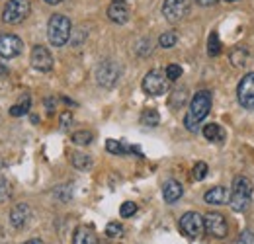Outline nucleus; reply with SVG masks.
Returning <instances> with one entry per match:
<instances>
[{"mask_svg": "<svg viewBox=\"0 0 254 244\" xmlns=\"http://www.w3.org/2000/svg\"><path fill=\"white\" fill-rule=\"evenodd\" d=\"M180 231L186 237H190V239H197L205 231V221H203V217L199 213L188 211V213L182 215V219H180Z\"/></svg>", "mask_w": 254, "mask_h": 244, "instance_id": "obj_8", "label": "nucleus"}, {"mask_svg": "<svg viewBox=\"0 0 254 244\" xmlns=\"http://www.w3.org/2000/svg\"><path fill=\"white\" fill-rule=\"evenodd\" d=\"M253 199V182L245 176H237L233 180V189L229 193V205L237 213H245L251 207Z\"/></svg>", "mask_w": 254, "mask_h": 244, "instance_id": "obj_2", "label": "nucleus"}, {"mask_svg": "<svg viewBox=\"0 0 254 244\" xmlns=\"http://www.w3.org/2000/svg\"><path fill=\"white\" fill-rule=\"evenodd\" d=\"M108 18L114 24H127L129 22V8L127 4H120V2H112L108 8Z\"/></svg>", "mask_w": 254, "mask_h": 244, "instance_id": "obj_15", "label": "nucleus"}, {"mask_svg": "<svg viewBox=\"0 0 254 244\" xmlns=\"http://www.w3.org/2000/svg\"><path fill=\"white\" fill-rule=\"evenodd\" d=\"M30 10H32L30 0H8L2 10V20L10 26H16L30 16Z\"/></svg>", "mask_w": 254, "mask_h": 244, "instance_id": "obj_5", "label": "nucleus"}, {"mask_svg": "<svg viewBox=\"0 0 254 244\" xmlns=\"http://www.w3.org/2000/svg\"><path fill=\"white\" fill-rule=\"evenodd\" d=\"M184 193V187L178 180H166L162 185V197L166 203H176Z\"/></svg>", "mask_w": 254, "mask_h": 244, "instance_id": "obj_14", "label": "nucleus"}, {"mask_svg": "<svg viewBox=\"0 0 254 244\" xmlns=\"http://www.w3.org/2000/svg\"><path fill=\"white\" fill-rule=\"evenodd\" d=\"M237 98L245 110H254V72L245 74V78L239 82Z\"/></svg>", "mask_w": 254, "mask_h": 244, "instance_id": "obj_9", "label": "nucleus"}, {"mask_svg": "<svg viewBox=\"0 0 254 244\" xmlns=\"http://www.w3.org/2000/svg\"><path fill=\"white\" fill-rule=\"evenodd\" d=\"M53 55L49 53V49L47 47H43V45H35L32 49V66L35 70H41V72H49L51 68H53Z\"/></svg>", "mask_w": 254, "mask_h": 244, "instance_id": "obj_12", "label": "nucleus"}, {"mask_svg": "<svg viewBox=\"0 0 254 244\" xmlns=\"http://www.w3.org/2000/svg\"><path fill=\"white\" fill-rule=\"evenodd\" d=\"M151 49H153V47H151V41H149V39H141V41L137 43V53H139L141 57L149 55V53H151Z\"/></svg>", "mask_w": 254, "mask_h": 244, "instance_id": "obj_34", "label": "nucleus"}, {"mask_svg": "<svg viewBox=\"0 0 254 244\" xmlns=\"http://www.w3.org/2000/svg\"><path fill=\"white\" fill-rule=\"evenodd\" d=\"M164 72H166V76H168V80L170 82H174V80H178L180 76H182V66L180 64H168L166 68H164Z\"/></svg>", "mask_w": 254, "mask_h": 244, "instance_id": "obj_29", "label": "nucleus"}, {"mask_svg": "<svg viewBox=\"0 0 254 244\" xmlns=\"http://www.w3.org/2000/svg\"><path fill=\"white\" fill-rule=\"evenodd\" d=\"M141 86H143L145 94H149V96H162V94H166L168 88H170V80H168V76H166L164 70L153 68V70H149L145 74Z\"/></svg>", "mask_w": 254, "mask_h": 244, "instance_id": "obj_4", "label": "nucleus"}, {"mask_svg": "<svg viewBox=\"0 0 254 244\" xmlns=\"http://www.w3.org/2000/svg\"><path fill=\"white\" fill-rule=\"evenodd\" d=\"M190 14V0H164L162 2V16L170 22H182Z\"/></svg>", "mask_w": 254, "mask_h": 244, "instance_id": "obj_7", "label": "nucleus"}, {"mask_svg": "<svg viewBox=\"0 0 254 244\" xmlns=\"http://www.w3.org/2000/svg\"><path fill=\"white\" fill-rule=\"evenodd\" d=\"M30 217H32L30 205H28V203H18V205H14L12 211H10V223H12L14 229H24V227L28 225Z\"/></svg>", "mask_w": 254, "mask_h": 244, "instance_id": "obj_13", "label": "nucleus"}, {"mask_svg": "<svg viewBox=\"0 0 254 244\" xmlns=\"http://www.w3.org/2000/svg\"><path fill=\"white\" fill-rule=\"evenodd\" d=\"M141 123L147 125V127H157L160 123V116L157 110H145L141 114Z\"/></svg>", "mask_w": 254, "mask_h": 244, "instance_id": "obj_25", "label": "nucleus"}, {"mask_svg": "<svg viewBox=\"0 0 254 244\" xmlns=\"http://www.w3.org/2000/svg\"><path fill=\"white\" fill-rule=\"evenodd\" d=\"M225 2H239V0H225Z\"/></svg>", "mask_w": 254, "mask_h": 244, "instance_id": "obj_43", "label": "nucleus"}, {"mask_svg": "<svg viewBox=\"0 0 254 244\" xmlns=\"http://www.w3.org/2000/svg\"><path fill=\"white\" fill-rule=\"evenodd\" d=\"M0 170H2V160H0Z\"/></svg>", "mask_w": 254, "mask_h": 244, "instance_id": "obj_44", "label": "nucleus"}, {"mask_svg": "<svg viewBox=\"0 0 254 244\" xmlns=\"http://www.w3.org/2000/svg\"><path fill=\"white\" fill-rule=\"evenodd\" d=\"M195 2H197L199 6H213L217 0H195Z\"/></svg>", "mask_w": 254, "mask_h": 244, "instance_id": "obj_38", "label": "nucleus"}, {"mask_svg": "<svg viewBox=\"0 0 254 244\" xmlns=\"http://www.w3.org/2000/svg\"><path fill=\"white\" fill-rule=\"evenodd\" d=\"M137 213V203H133V201H126V203H122V207H120V215L127 219V217H133V215Z\"/></svg>", "mask_w": 254, "mask_h": 244, "instance_id": "obj_32", "label": "nucleus"}, {"mask_svg": "<svg viewBox=\"0 0 254 244\" xmlns=\"http://www.w3.org/2000/svg\"><path fill=\"white\" fill-rule=\"evenodd\" d=\"M120 74H122L120 64L112 59H106L96 66V82L102 88H114L120 80Z\"/></svg>", "mask_w": 254, "mask_h": 244, "instance_id": "obj_6", "label": "nucleus"}, {"mask_svg": "<svg viewBox=\"0 0 254 244\" xmlns=\"http://www.w3.org/2000/svg\"><path fill=\"white\" fill-rule=\"evenodd\" d=\"M237 244H254V235L251 233V231H245V233H241V237H239Z\"/></svg>", "mask_w": 254, "mask_h": 244, "instance_id": "obj_35", "label": "nucleus"}, {"mask_svg": "<svg viewBox=\"0 0 254 244\" xmlns=\"http://www.w3.org/2000/svg\"><path fill=\"white\" fill-rule=\"evenodd\" d=\"M24 244H43L41 241H28V243H24Z\"/></svg>", "mask_w": 254, "mask_h": 244, "instance_id": "obj_41", "label": "nucleus"}, {"mask_svg": "<svg viewBox=\"0 0 254 244\" xmlns=\"http://www.w3.org/2000/svg\"><path fill=\"white\" fill-rule=\"evenodd\" d=\"M72 244H98V237L90 227H78L72 235Z\"/></svg>", "mask_w": 254, "mask_h": 244, "instance_id": "obj_17", "label": "nucleus"}, {"mask_svg": "<svg viewBox=\"0 0 254 244\" xmlns=\"http://www.w3.org/2000/svg\"><path fill=\"white\" fill-rule=\"evenodd\" d=\"M92 139H94V135H92L90 131H86V129L72 133V143H74V145H90Z\"/></svg>", "mask_w": 254, "mask_h": 244, "instance_id": "obj_26", "label": "nucleus"}, {"mask_svg": "<svg viewBox=\"0 0 254 244\" xmlns=\"http://www.w3.org/2000/svg\"><path fill=\"white\" fill-rule=\"evenodd\" d=\"M227 199H229V191L223 185H215V187L207 189L205 195H203V201L207 205H223Z\"/></svg>", "mask_w": 254, "mask_h": 244, "instance_id": "obj_16", "label": "nucleus"}, {"mask_svg": "<svg viewBox=\"0 0 254 244\" xmlns=\"http://www.w3.org/2000/svg\"><path fill=\"white\" fill-rule=\"evenodd\" d=\"M45 104H47V112H49V114H53V108H55V102H53L51 98H47V100H45Z\"/></svg>", "mask_w": 254, "mask_h": 244, "instance_id": "obj_37", "label": "nucleus"}, {"mask_svg": "<svg viewBox=\"0 0 254 244\" xmlns=\"http://www.w3.org/2000/svg\"><path fill=\"white\" fill-rule=\"evenodd\" d=\"M22 49H24V43L18 35H12V33L0 35V57L2 59H14L22 53Z\"/></svg>", "mask_w": 254, "mask_h": 244, "instance_id": "obj_10", "label": "nucleus"}, {"mask_svg": "<svg viewBox=\"0 0 254 244\" xmlns=\"http://www.w3.org/2000/svg\"><path fill=\"white\" fill-rule=\"evenodd\" d=\"M106 149H108V153L112 154H126V153H139V149H135V147H126L122 141H116V139H108L106 141Z\"/></svg>", "mask_w": 254, "mask_h": 244, "instance_id": "obj_20", "label": "nucleus"}, {"mask_svg": "<svg viewBox=\"0 0 254 244\" xmlns=\"http://www.w3.org/2000/svg\"><path fill=\"white\" fill-rule=\"evenodd\" d=\"M72 24L63 14H53L47 22V39L53 47H63L66 41H70Z\"/></svg>", "mask_w": 254, "mask_h": 244, "instance_id": "obj_3", "label": "nucleus"}, {"mask_svg": "<svg viewBox=\"0 0 254 244\" xmlns=\"http://www.w3.org/2000/svg\"><path fill=\"white\" fill-rule=\"evenodd\" d=\"M30 106H32V98H30V94H22L20 102L14 104V106L10 108V116H14V118L26 116V114L30 112Z\"/></svg>", "mask_w": 254, "mask_h": 244, "instance_id": "obj_19", "label": "nucleus"}, {"mask_svg": "<svg viewBox=\"0 0 254 244\" xmlns=\"http://www.w3.org/2000/svg\"><path fill=\"white\" fill-rule=\"evenodd\" d=\"M205 221V233L215 237V239H225L227 233H229V225H227V219L221 213H207L203 217Z\"/></svg>", "mask_w": 254, "mask_h": 244, "instance_id": "obj_11", "label": "nucleus"}, {"mask_svg": "<svg viewBox=\"0 0 254 244\" xmlns=\"http://www.w3.org/2000/svg\"><path fill=\"white\" fill-rule=\"evenodd\" d=\"M45 2H47V4H53V6H55V4H61L63 0H45Z\"/></svg>", "mask_w": 254, "mask_h": 244, "instance_id": "obj_40", "label": "nucleus"}, {"mask_svg": "<svg viewBox=\"0 0 254 244\" xmlns=\"http://www.w3.org/2000/svg\"><path fill=\"white\" fill-rule=\"evenodd\" d=\"M86 30H74L70 33V43L74 45V47H80L84 41H86Z\"/></svg>", "mask_w": 254, "mask_h": 244, "instance_id": "obj_31", "label": "nucleus"}, {"mask_svg": "<svg viewBox=\"0 0 254 244\" xmlns=\"http://www.w3.org/2000/svg\"><path fill=\"white\" fill-rule=\"evenodd\" d=\"M207 172H209L207 164H205V162H197V164L193 166V170H191V178L197 180V182H201V180L207 176Z\"/></svg>", "mask_w": 254, "mask_h": 244, "instance_id": "obj_27", "label": "nucleus"}, {"mask_svg": "<svg viewBox=\"0 0 254 244\" xmlns=\"http://www.w3.org/2000/svg\"><path fill=\"white\" fill-rule=\"evenodd\" d=\"M178 43V33L176 31H164L159 37V45L162 49H172Z\"/></svg>", "mask_w": 254, "mask_h": 244, "instance_id": "obj_24", "label": "nucleus"}, {"mask_svg": "<svg viewBox=\"0 0 254 244\" xmlns=\"http://www.w3.org/2000/svg\"><path fill=\"white\" fill-rule=\"evenodd\" d=\"M114 2H120V4H129L131 0H114Z\"/></svg>", "mask_w": 254, "mask_h": 244, "instance_id": "obj_42", "label": "nucleus"}, {"mask_svg": "<svg viewBox=\"0 0 254 244\" xmlns=\"http://www.w3.org/2000/svg\"><path fill=\"white\" fill-rule=\"evenodd\" d=\"M207 55L209 57H219L221 55V39H219V33L217 31H211L209 33V39H207Z\"/></svg>", "mask_w": 254, "mask_h": 244, "instance_id": "obj_22", "label": "nucleus"}, {"mask_svg": "<svg viewBox=\"0 0 254 244\" xmlns=\"http://www.w3.org/2000/svg\"><path fill=\"white\" fill-rule=\"evenodd\" d=\"M70 162H72V166L78 168V170H88V168L92 166V158H90L88 154H82V153H72Z\"/></svg>", "mask_w": 254, "mask_h": 244, "instance_id": "obj_23", "label": "nucleus"}, {"mask_svg": "<svg viewBox=\"0 0 254 244\" xmlns=\"http://www.w3.org/2000/svg\"><path fill=\"white\" fill-rule=\"evenodd\" d=\"M211 110V92L209 90H199L197 94H193L190 102V108H188V114L184 118V125L186 129L195 133L197 131V125L207 118Z\"/></svg>", "mask_w": 254, "mask_h": 244, "instance_id": "obj_1", "label": "nucleus"}, {"mask_svg": "<svg viewBox=\"0 0 254 244\" xmlns=\"http://www.w3.org/2000/svg\"><path fill=\"white\" fill-rule=\"evenodd\" d=\"M229 59H231V62H233L237 68H243V66H247L249 61H251V53H249V49H247L245 45H237V47L231 51Z\"/></svg>", "mask_w": 254, "mask_h": 244, "instance_id": "obj_18", "label": "nucleus"}, {"mask_svg": "<svg viewBox=\"0 0 254 244\" xmlns=\"http://www.w3.org/2000/svg\"><path fill=\"white\" fill-rule=\"evenodd\" d=\"M203 137H205L207 141H215V143H219V141H223L225 133H223L221 125H217V123H209V125L203 127Z\"/></svg>", "mask_w": 254, "mask_h": 244, "instance_id": "obj_21", "label": "nucleus"}, {"mask_svg": "<svg viewBox=\"0 0 254 244\" xmlns=\"http://www.w3.org/2000/svg\"><path fill=\"white\" fill-rule=\"evenodd\" d=\"M10 195H12L10 182H8L4 176H0V203H6V201L10 199Z\"/></svg>", "mask_w": 254, "mask_h": 244, "instance_id": "obj_28", "label": "nucleus"}, {"mask_svg": "<svg viewBox=\"0 0 254 244\" xmlns=\"http://www.w3.org/2000/svg\"><path fill=\"white\" fill-rule=\"evenodd\" d=\"M6 72H8V68H6V66H4V64H2V62H0V76H4V74H6Z\"/></svg>", "mask_w": 254, "mask_h": 244, "instance_id": "obj_39", "label": "nucleus"}, {"mask_svg": "<svg viewBox=\"0 0 254 244\" xmlns=\"http://www.w3.org/2000/svg\"><path fill=\"white\" fill-rule=\"evenodd\" d=\"M106 235H108L110 239H120V237H124V227H122L120 223H110V225L106 227Z\"/></svg>", "mask_w": 254, "mask_h": 244, "instance_id": "obj_30", "label": "nucleus"}, {"mask_svg": "<svg viewBox=\"0 0 254 244\" xmlns=\"http://www.w3.org/2000/svg\"><path fill=\"white\" fill-rule=\"evenodd\" d=\"M70 123H72V114H70V112H64L63 116H61V127L66 129Z\"/></svg>", "mask_w": 254, "mask_h": 244, "instance_id": "obj_36", "label": "nucleus"}, {"mask_svg": "<svg viewBox=\"0 0 254 244\" xmlns=\"http://www.w3.org/2000/svg\"><path fill=\"white\" fill-rule=\"evenodd\" d=\"M186 98H188L186 90H176V92H174V96L170 98V106H174V108H180V106L186 102Z\"/></svg>", "mask_w": 254, "mask_h": 244, "instance_id": "obj_33", "label": "nucleus"}]
</instances>
